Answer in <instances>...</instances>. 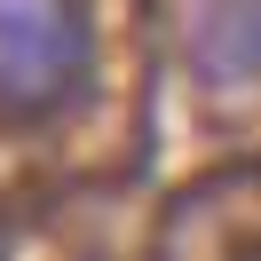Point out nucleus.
<instances>
[{
    "mask_svg": "<svg viewBox=\"0 0 261 261\" xmlns=\"http://www.w3.org/2000/svg\"><path fill=\"white\" fill-rule=\"evenodd\" d=\"M87 64L80 0H0V119H56L87 87Z\"/></svg>",
    "mask_w": 261,
    "mask_h": 261,
    "instance_id": "obj_1",
    "label": "nucleus"
},
{
    "mask_svg": "<svg viewBox=\"0 0 261 261\" xmlns=\"http://www.w3.org/2000/svg\"><path fill=\"white\" fill-rule=\"evenodd\" d=\"M190 64L206 87L261 80V0H198L190 16Z\"/></svg>",
    "mask_w": 261,
    "mask_h": 261,
    "instance_id": "obj_2",
    "label": "nucleus"
},
{
    "mask_svg": "<svg viewBox=\"0 0 261 261\" xmlns=\"http://www.w3.org/2000/svg\"><path fill=\"white\" fill-rule=\"evenodd\" d=\"M245 261H261V253H245Z\"/></svg>",
    "mask_w": 261,
    "mask_h": 261,
    "instance_id": "obj_3",
    "label": "nucleus"
}]
</instances>
